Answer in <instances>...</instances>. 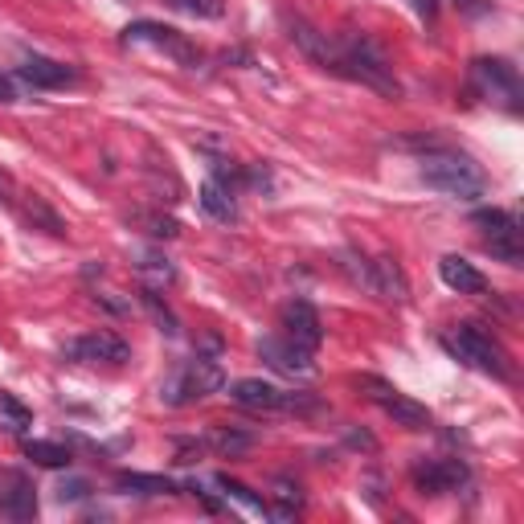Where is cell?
<instances>
[{"instance_id": "obj_1", "label": "cell", "mask_w": 524, "mask_h": 524, "mask_svg": "<svg viewBox=\"0 0 524 524\" xmlns=\"http://www.w3.org/2000/svg\"><path fill=\"white\" fill-rule=\"evenodd\" d=\"M336 74L357 78V82L373 86V91H381V95L398 91V78H393L385 54L373 46L365 33H348V37L336 41Z\"/></svg>"}, {"instance_id": "obj_2", "label": "cell", "mask_w": 524, "mask_h": 524, "mask_svg": "<svg viewBox=\"0 0 524 524\" xmlns=\"http://www.w3.org/2000/svg\"><path fill=\"white\" fill-rule=\"evenodd\" d=\"M422 181L430 189L455 197V201H475L488 185L484 168H479L475 160H467V156H459V152H430L422 160Z\"/></svg>"}, {"instance_id": "obj_3", "label": "cell", "mask_w": 524, "mask_h": 524, "mask_svg": "<svg viewBox=\"0 0 524 524\" xmlns=\"http://www.w3.org/2000/svg\"><path fill=\"white\" fill-rule=\"evenodd\" d=\"M226 385V373L213 357H193V361H181L172 369L160 385V402L164 406H189V402H201L209 393H217Z\"/></svg>"}, {"instance_id": "obj_4", "label": "cell", "mask_w": 524, "mask_h": 524, "mask_svg": "<svg viewBox=\"0 0 524 524\" xmlns=\"http://www.w3.org/2000/svg\"><path fill=\"white\" fill-rule=\"evenodd\" d=\"M443 344H447V353H455L463 365H471L479 373H492V377H508V353L488 332H479L475 324L455 328L451 336H443Z\"/></svg>"}, {"instance_id": "obj_5", "label": "cell", "mask_w": 524, "mask_h": 524, "mask_svg": "<svg viewBox=\"0 0 524 524\" xmlns=\"http://www.w3.org/2000/svg\"><path fill=\"white\" fill-rule=\"evenodd\" d=\"M357 385H361L369 398H373L393 422H398V426H406V430H430V410H426L422 402L406 398L398 385H389V381H381V377H373V373L357 377Z\"/></svg>"}, {"instance_id": "obj_6", "label": "cell", "mask_w": 524, "mask_h": 524, "mask_svg": "<svg viewBox=\"0 0 524 524\" xmlns=\"http://www.w3.org/2000/svg\"><path fill=\"white\" fill-rule=\"evenodd\" d=\"M123 41H127V46H152V50L168 54L172 62H181V66H197V62H201L197 46H193L185 33L168 29V25H156V21H136V25H127Z\"/></svg>"}, {"instance_id": "obj_7", "label": "cell", "mask_w": 524, "mask_h": 524, "mask_svg": "<svg viewBox=\"0 0 524 524\" xmlns=\"http://www.w3.org/2000/svg\"><path fill=\"white\" fill-rule=\"evenodd\" d=\"M62 353L70 357V361H78V365H99V361H107V365H123L127 361V340H119L115 332H86V336H74Z\"/></svg>"}, {"instance_id": "obj_8", "label": "cell", "mask_w": 524, "mask_h": 524, "mask_svg": "<svg viewBox=\"0 0 524 524\" xmlns=\"http://www.w3.org/2000/svg\"><path fill=\"white\" fill-rule=\"evenodd\" d=\"M279 328L287 340H295L299 348H308V353H316L320 340H324V324H320V312L312 308L308 299H291L283 303V312H279Z\"/></svg>"}, {"instance_id": "obj_9", "label": "cell", "mask_w": 524, "mask_h": 524, "mask_svg": "<svg viewBox=\"0 0 524 524\" xmlns=\"http://www.w3.org/2000/svg\"><path fill=\"white\" fill-rule=\"evenodd\" d=\"M471 78H475V86L484 91L488 99H504L512 111L520 107L516 99H520V78H516V70L508 66V62H500V58H479L475 66H471Z\"/></svg>"}, {"instance_id": "obj_10", "label": "cell", "mask_w": 524, "mask_h": 524, "mask_svg": "<svg viewBox=\"0 0 524 524\" xmlns=\"http://www.w3.org/2000/svg\"><path fill=\"white\" fill-rule=\"evenodd\" d=\"M258 357L267 361L271 369L287 373V377H308V373L316 369V361H312L308 348H299V344L287 340V336H262V340H258Z\"/></svg>"}, {"instance_id": "obj_11", "label": "cell", "mask_w": 524, "mask_h": 524, "mask_svg": "<svg viewBox=\"0 0 524 524\" xmlns=\"http://www.w3.org/2000/svg\"><path fill=\"white\" fill-rule=\"evenodd\" d=\"M463 484H467V463H459V459H430V463L414 467V488L422 496H443Z\"/></svg>"}, {"instance_id": "obj_12", "label": "cell", "mask_w": 524, "mask_h": 524, "mask_svg": "<svg viewBox=\"0 0 524 524\" xmlns=\"http://www.w3.org/2000/svg\"><path fill=\"white\" fill-rule=\"evenodd\" d=\"M0 512L9 520H33L37 516V488L25 471H0Z\"/></svg>"}, {"instance_id": "obj_13", "label": "cell", "mask_w": 524, "mask_h": 524, "mask_svg": "<svg viewBox=\"0 0 524 524\" xmlns=\"http://www.w3.org/2000/svg\"><path fill=\"white\" fill-rule=\"evenodd\" d=\"M230 398L242 406V410H254V414H275V410H287V393L271 381H258V377H246V381H234L230 385Z\"/></svg>"}, {"instance_id": "obj_14", "label": "cell", "mask_w": 524, "mask_h": 524, "mask_svg": "<svg viewBox=\"0 0 524 524\" xmlns=\"http://www.w3.org/2000/svg\"><path fill=\"white\" fill-rule=\"evenodd\" d=\"M369 291L381 295V299H389V303H406L410 299V279L402 271V262L389 258V254L373 258L369 262Z\"/></svg>"}, {"instance_id": "obj_15", "label": "cell", "mask_w": 524, "mask_h": 524, "mask_svg": "<svg viewBox=\"0 0 524 524\" xmlns=\"http://www.w3.org/2000/svg\"><path fill=\"white\" fill-rule=\"evenodd\" d=\"M287 29H291V41H295V46L308 54L316 66L336 70V41H332L328 33H320L316 25H308L303 17H287Z\"/></svg>"}, {"instance_id": "obj_16", "label": "cell", "mask_w": 524, "mask_h": 524, "mask_svg": "<svg viewBox=\"0 0 524 524\" xmlns=\"http://www.w3.org/2000/svg\"><path fill=\"white\" fill-rule=\"evenodd\" d=\"M439 275H443V283H447L451 291H459V295H484V291H488V279L479 275L467 258H459V254H447V258L439 262Z\"/></svg>"}, {"instance_id": "obj_17", "label": "cell", "mask_w": 524, "mask_h": 524, "mask_svg": "<svg viewBox=\"0 0 524 524\" xmlns=\"http://www.w3.org/2000/svg\"><path fill=\"white\" fill-rule=\"evenodd\" d=\"M201 209L217 222H234L238 217V201H234V189L226 181H205L201 185Z\"/></svg>"}, {"instance_id": "obj_18", "label": "cell", "mask_w": 524, "mask_h": 524, "mask_svg": "<svg viewBox=\"0 0 524 524\" xmlns=\"http://www.w3.org/2000/svg\"><path fill=\"white\" fill-rule=\"evenodd\" d=\"M21 78L25 82H33V86H66L70 78H74V70L70 66H62V62H54V58H25V66H21Z\"/></svg>"}, {"instance_id": "obj_19", "label": "cell", "mask_w": 524, "mask_h": 524, "mask_svg": "<svg viewBox=\"0 0 524 524\" xmlns=\"http://www.w3.org/2000/svg\"><path fill=\"white\" fill-rule=\"evenodd\" d=\"M115 484H119L123 492H136V496H172V492H177V484H172V479H164V475H144V471H119Z\"/></svg>"}, {"instance_id": "obj_20", "label": "cell", "mask_w": 524, "mask_h": 524, "mask_svg": "<svg viewBox=\"0 0 524 524\" xmlns=\"http://www.w3.org/2000/svg\"><path fill=\"white\" fill-rule=\"evenodd\" d=\"M205 443L217 451V455H246L250 447H254V439L246 430H234V426H209V434H205Z\"/></svg>"}, {"instance_id": "obj_21", "label": "cell", "mask_w": 524, "mask_h": 524, "mask_svg": "<svg viewBox=\"0 0 524 524\" xmlns=\"http://www.w3.org/2000/svg\"><path fill=\"white\" fill-rule=\"evenodd\" d=\"M33 426V414L25 402H17L13 393H0V430L5 434H29Z\"/></svg>"}, {"instance_id": "obj_22", "label": "cell", "mask_w": 524, "mask_h": 524, "mask_svg": "<svg viewBox=\"0 0 524 524\" xmlns=\"http://www.w3.org/2000/svg\"><path fill=\"white\" fill-rule=\"evenodd\" d=\"M140 262H136V271L148 279V283H172L177 279V271H172V262L160 254V250H144V254H136Z\"/></svg>"}, {"instance_id": "obj_23", "label": "cell", "mask_w": 524, "mask_h": 524, "mask_svg": "<svg viewBox=\"0 0 524 524\" xmlns=\"http://www.w3.org/2000/svg\"><path fill=\"white\" fill-rule=\"evenodd\" d=\"M25 459L41 463V467H66L70 463V451L58 447V443H46V439H29L25 443Z\"/></svg>"}, {"instance_id": "obj_24", "label": "cell", "mask_w": 524, "mask_h": 524, "mask_svg": "<svg viewBox=\"0 0 524 524\" xmlns=\"http://www.w3.org/2000/svg\"><path fill=\"white\" fill-rule=\"evenodd\" d=\"M164 5L177 13H189V17H201V21H217L226 13V0H164Z\"/></svg>"}, {"instance_id": "obj_25", "label": "cell", "mask_w": 524, "mask_h": 524, "mask_svg": "<svg viewBox=\"0 0 524 524\" xmlns=\"http://www.w3.org/2000/svg\"><path fill=\"white\" fill-rule=\"evenodd\" d=\"M140 295H144V303H148V312L156 316V324H160V332H168V336H177V332H181V328H177V316H172V312L164 308V303H160V295H156L152 287H144Z\"/></svg>"}, {"instance_id": "obj_26", "label": "cell", "mask_w": 524, "mask_h": 524, "mask_svg": "<svg viewBox=\"0 0 524 524\" xmlns=\"http://www.w3.org/2000/svg\"><path fill=\"white\" fill-rule=\"evenodd\" d=\"M140 222L148 226V234H152V238H177V222H172V217H160V213H144Z\"/></svg>"}, {"instance_id": "obj_27", "label": "cell", "mask_w": 524, "mask_h": 524, "mask_svg": "<svg viewBox=\"0 0 524 524\" xmlns=\"http://www.w3.org/2000/svg\"><path fill=\"white\" fill-rule=\"evenodd\" d=\"M86 492H91V484H86V479H66V484L58 488V500H82Z\"/></svg>"}, {"instance_id": "obj_28", "label": "cell", "mask_w": 524, "mask_h": 524, "mask_svg": "<svg viewBox=\"0 0 524 524\" xmlns=\"http://www.w3.org/2000/svg\"><path fill=\"white\" fill-rule=\"evenodd\" d=\"M455 9L467 13V17H484V13H492L488 0H455Z\"/></svg>"}, {"instance_id": "obj_29", "label": "cell", "mask_w": 524, "mask_h": 524, "mask_svg": "<svg viewBox=\"0 0 524 524\" xmlns=\"http://www.w3.org/2000/svg\"><path fill=\"white\" fill-rule=\"evenodd\" d=\"M0 103H17V86H13V78H5V74H0Z\"/></svg>"}, {"instance_id": "obj_30", "label": "cell", "mask_w": 524, "mask_h": 524, "mask_svg": "<svg viewBox=\"0 0 524 524\" xmlns=\"http://www.w3.org/2000/svg\"><path fill=\"white\" fill-rule=\"evenodd\" d=\"M348 443H353V447H365V451H377V439H369V434H348Z\"/></svg>"}, {"instance_id": "obj_31", "label": "cell", "mask_w": 524, "mask_h": 524, "mask_svg": "<svg viewBox=\"0 0 524 524\" xmlns=\"http://www.w3.org/2000/svg\"><path fill=\"white\" fill-rule=\"evenodd\" d=\"M414 5H418V13H422V17H426V21H430V17H434V0H414Z\"/></svg>"}]
</instances>
